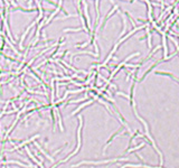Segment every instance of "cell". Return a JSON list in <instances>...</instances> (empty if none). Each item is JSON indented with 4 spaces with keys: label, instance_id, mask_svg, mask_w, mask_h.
Here are the masks:
<instances>
[{
    "label": "cell",
    "instance_id": "cell-2",
    "mask_svg": "<svg viewBox=\"0 0 179 168\" xmlns=\"http://www.w3.org/2000/svg\"><path fill=\"white\" fill-rule=\"evenodd\" d=\"M7 27H8V25H7V23H6V28H7ZM7 29H8V28H7ZM8 35L10 36V33H9V31H8Z\"/></svg>",
    "mask_w": 179,
    "mask_h": 168
},
{
    "label": "cell",
    "instance_id": "cell-3",
    "mask_svg": "<svg viewBox=\"0 0 179 168\" xmlns=\"http://www.w3.org/2000/svg\"><path fill=\"white\" fill-rule=\"evenodd\" d=\"M92 168H93V167H92Z\"/></svg>",
    "mask_w": 179,
    "mask_h": 168
},
{
    "label": "cell",
    "instance_id": "cell-1",
    "mask_svg": "<svg viewBox=\"0 0 179 168\" xmlns=\"http://www.w3.org/2000/svg\"><path fill=\"white\" fill-rule=\"evenodd\" d=\"M120 160H128L126 158H117V159H107V160H100V161H92V160H84L81 163H77L75 165H72V168L80 167L82 165H102V164H109V163H114V161H120Z\"/></svg>",
    "mask_w": 179,
    "mask_h": 168
}]
</instances>
